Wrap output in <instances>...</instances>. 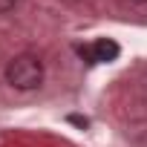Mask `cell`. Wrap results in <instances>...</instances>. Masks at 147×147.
Returning <instances> with one entry per match:
<instances>
[{"label":"cell","instance_id":"1","mask_svg":"<svg viewBox=\"0 0 147 147\" xmlns=\"http://www.w3.org/2000/svg\"><path fill=\"white\" fill-rule=\"evenodd\" d=\"M6 81L15 87V90H38L43 84V61L32 52H20L15 55L9 63H6Z\"/></svg>","mask_w":147,"mask_h":147},{"label":"cell","instance_id":"2","mask_svg":"<svg viewBox=\"0 0 147 147\" xmlns=\"http://www.w3.org/2000/svg\"><path fill=\"white\" fill-rule=\"evenodd\" d=\"M118 43L115 40H110V38H101V40H95V43H90V46H78V55L87 61V63H110V61H115L118 58Z\"/></svg>","mask_w":147,"mask_h":147},{"label":"cell","instance_id":"5","mask_svg":"<svg viewBox=\"0 0 147 147\" xmlns=\"http://www.w3.org/2000/svg\"><path fill=\"white\" fill-rule=\"evenodd\" d=\"M130 3H136V6H147V0H130Z\"/></svg>","mask_w":147,"mask_h":147},{"label":"cell","instance_id":"4","mask_svg":"<svg viewBox=\"0 0 147 147\" xmlns=\"http://www.w3.org/2000/svg\"><path fill=\"white\" fill-rule=\"evenodd\" d=\"M69 121H72V124H78V127H87V118H81V115H72Z\"/></svg>","mask_w":147,"mask_h":147},{"label":"cell","instance_id":"3","mask_svg":"<svg viewBox=\"0 0 147 147\" xmlns=\"http://www.w3.org/2000/svg\"><path fill=\"white\" fill-rule=\"evenodd\" d=\"M18 6V0H0V15H6V12H12Z\"/></svg>","mask_w":147,"mask_h":147}]
</instances>
